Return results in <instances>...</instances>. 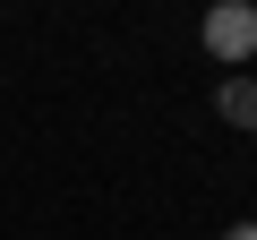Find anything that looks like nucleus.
<instances>
[{
    "label": "nucleus",
    "mask_w": 257,
    "mask_h": 240,
    "mask_svg": "<svg viewBox=\"0 0 257 240\" xmlns=\"http://www.w3.org/2000/svg\"><path fill=\"white\" fill-rule=\"evenodd\" d=\"M223 240H257V223H231V231H223Z\"/></svg>",
    "instance_id": "obj_3"
},
{
    "label": "nucleus",
    "mask_w": 257,
    "mask_h": 240,
    "mask_svg": "<svg viewBox=\"0 0 257 240\" xmlns=\"http://www.w3.org/2000/svg\"><path fill=\"white\" fill-rule=\"evenodd\" d=\"M214 111L231 120V129L257 138V77H223V86H214Z\"/></svg>",
    "instance_id": "obj_2"
},
{
    "label": "nucleus",
    "mask_w": 257,
    "mask_h": 240,
    "mask_svg": "<svg viewBox=\"0 0 257 240\" xmlns=\"http://www.w3.org/2000/svg\"><path fill=\"white\" fill-rule=\"evenodd\" d=\"M197 35H206V52H214L223 69H240V60H257V0H214Z\"/></svg>",
    "instance_id": "obj_1"
}]
</instances>
